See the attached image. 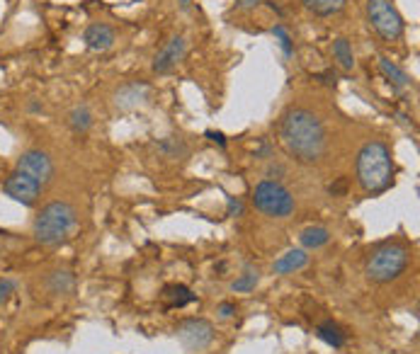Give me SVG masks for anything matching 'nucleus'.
Instances as JSON below:
<instances>
[{
	"instance_id": "f257e3e1",
	"label": "nucleus",
	"mask_w": 420,
	"mask_h": 354,
	"mask_svg": "<svg viewBox=\"0 0 420 354\" xmlns=\"http://www.w3.org/2000/svg\"><path fill=\"white\" fill-rule=\"evenodd\" d=\"M279 141L297 163L314 165L326 156V127L319 116L304 107H292L279 122Z\"/></svg>"
},
{
	"instance_id": "9d476101",
	"label": "nucleus",
	"mask_w": 420,
	"mask_h": 354,
	"mask_svg": "<svg viewBox=\"0 0 420 354\" xmlns=\"http://www.w3.org/2000/svg\"><path fill=\"white\" fill-rule=\"evenodd\" d=\"M185 54H188V41H185V37H172V39L153 56V73H158V76L170 73L177 63L183 61Z\"/></svg>"
},
{
	"instance_id": "1a4fd4ad",
	"label": "nucleus",
	"mask_w": 420,
	"mask_h": 354,
	"mask_svg": "<svg viewBox=\"0 0 420 354\" xmlns=\"http://www.w3.org/2000/svg\"><path fill=\"white\" fill-rule=\"evenodd\" d=\"M17 172H25L27 177H32L34 183H39L41 187L51 183L54 177V163L46 156L44 151H25L20 158H17Z\"/></svg>"
},
{
	"instance_id": "b1692460",
	"label": "nucleus",
	"mask_w": 420,
	"mask_h": 354,
	"mask_svg": "<svg viewBox=\"0 0 420 354\" xmlns=\"http://www.w3.org/2000/svg\"><path fill=\"white\" fill-rule=\"evenodd\" d=\"M158 151H163L168 158H177V156H185V153H188V146H185L180 138H166V141L158 143Z\"/></svg>"
},
{
	"instance_id": "f8f14e48",
	"label": "nucleus",
	"mask_w": 420,
	"mask_h": 354,
	"mask_svg": "<svg viewBox=\"0 0 420 354\" xmlns=\"http://www.w3.org/2000/svg\"><path fill=\"white\" fill-rule=\"evenodd\" d=\"M148 100V85L143 83H129V85H122L114 92V105L119 110H134V107L143 105Z\"/></svg>"
},
{
	"instance_id": "2eb2a0df",
	"label": "nucleus",
	"mask_w": 420,
	"mask_h": 354,
	"mask_svg": "<svg viewBox=\"0 0 420 354\" xmlns=\"http://www.w3.org/2000/svg\"><path fill=\"white\" fill-rule=\"evenodd\" d=\"M161 296L166 299L168 309H183V306L192 304V301L197 299V296H194L188 287H183V284H168V287L163 289Z\"/></svg>"
},
{
	"instance_id": "412c9836",
	"label": "nucleus",
	"mask_w": 420,
	"mask_h": 354,
	"mask_svg": "<svg viewBox=\"0 0 420 354\" xmlns=\"http://www.w3.org/2000/svg\"><path fill=\"white\" fill-rule=\"evenodd\" d=\"M49 289L54 293H71L73 289H76V279H73L71 272H63V269H59V272H51L49 274Z\"/></svg>"
},
{
	"instance_id": "4468645a",
	"label": "nucleus",
	"mask_w": 420,
	"mask_h": 354,
	"mask_svg": "<svg viewBox=\"0 0 420 354\" xmlns=\"http://www.w3.org/2000/svg\"><path fill=\"white\" fill-rule=\"evenodd\" d=\"M379 71L384 73V78L389 81V85L394 87L396 92H403L406 87H410V78L408 73L403 71V68H399L394 61H389L386 56H381L379 59Z\"/></svg>"
},
{
	"instance_id": "aec40b11",
	"label": "nucleus",
	"mask_w": 420,
	"mask_h": 354,
	"mask_svg": "<svg viewBox=\"0 0 420 354\" xmlns=\"http://www.w3.org/2000/svg\"><path fill=\"white\" fill-rule=\"evenodd\" d=\"M301 245L304 248H309V250H316V248H323L326 243L330 240V231L328 228H323V226H309V228H304L301 231Z\"/></svg>"
},
{
	"instance_id": "f03ea898",
	"label": "nucleus",
	"mask_w": 420,
	"mask_h": 354,
	"mask_svg": "<svg viewBox=\"0 0 420 354\" xmlns=\"http://www.w3.org/2000/svg\"><path fill=\"white\" fill-rule=\"evenodd\" d=\"M357 183L367 194H379L391 187L394 160L384 141H370L357 153Z\"/></svg>"
},
{
	"instance_id": "c756f323",
	"label": "nucleus",
	"mask_w": 420,
	"mask_h": 354,
	"mask_svg": "<svg viewBox=\"0 0 420 354\" xmlns=\"http://www.w3.org/2000/svg\"><path fill=\"white\" fill-rule=\"evenodd\" d=\"M207 136L212 138V141H217L221 148L226 146V138H223V134H221V132H207Z\"/></svg>"
},
{
	"instance_id": "7ed1b4c3",
	"label": "nucleus",
	"mask_w": 420,
	"mask_h": 354,
	"mask_svg": "<svg viewBox=\"0 0 420 354\" xmlns=\"http://www.w3.org/2000/svg\"><path fill=\"white\" fill-rule=\"evenodd\" d=\"M78 223V214L73 204L68 202H49L41 207V211L34 218V240L41 245H59L73 233Z\"/></svg>"
},
{
	"instance_id": "a878e982",
	"label": "nucleus",
	"mask_w": 420,
	"mask_h": 354,
	"mask_svg": "<svg viewBox=\"0 0 420 354\" xmlns=\"http://www.w3.org/2000/svg\"><path fill=\"white\" fill-rule=\"evenodd\" d=\"M228 216H243V202L236 197H228Z\"/></svg>"
},
{
	"instance_id": "20e7f679",
	"label": "nucleus",
	"mask_w": 420,
	"mask_h": 354,
	"mask_svg": "<svg viewBox=\"0 0 420 354\" xmlns=\"http://www.w3.org/2000/svg\"><path fill=\"white\" fill-rule=\"evenodd\" d=\"M410 262V253L403 243H386L372 253L365 264V274L374 284H389L406 272Z\"/></svg>"
},
{
	"instance_id": "bb28decb",
	"label": "nucleus",
	"mask_w": 420,
	"mask_h": 354,
	"mask_svg": "<svg viewBox=\"0 0 420 354\" xmlns=\"http://www.w3.org/2000/svg\"><path fill=\"white\" fill-rule=\"evenodd\" d=\"M217 313L221 315V318H231V315L236 313V304H228V301H223V304H219Z\"/></svg>"
},
{
	"instance_id": "ddd939ff",
	"label": "nucleus",
	"mask_w": 420,
	"mask_h": 354,
	"mask_svg": "<svg viewBox=\"0 0 420 354\" xmlns=\"http://www.w3.org/2000/svg\"><path fill=\"white\" fill-rule=\"evenodd\" d=\"M309 264V255L306 250H287L284 255H279L272 262V272L274 274H294L299 269H304Z\"/></svg>"
},
{
	"instance_id": "4be33fe9",
	"label": "nucleus",
	"mask_w": 420,
	"mask_h": 354,
	"mask_svg": "<svg viewBox=\"0 0 420 354\" xmlns=\"http://www.w3.org/2000/svg\"><path fill=\"white\" fill-rule=\"evenodd\" d=\"M258 282H260V272H258V269H253V267H248L243 274H241V277H236L231 282V291L248 293V291H253V289L258 287Z\"/></svg>"
},
{
	"instance_id": "6e6552de",
	"label": "nucleus",
	"mask_w": 420,
	"mask_h": 354,
	"mask_svg": "<svg viewBox=\"0 0 420 354\" xmlns=\"http://www.w3.org/2000/svg\"><path fill=\"white\" fill-rule=\"evenodd\" d=\"M3 192H6L10 199H15L17 204H22V207H34L37 199H39V194H41V185L34 183L32 177H27L25 172L15 170L12 175L6 177Z\"/></svg>"
},
{
	"instance_id": "0eeeda50",
	"label": "nucleus",
	"mask_w": 420,
	"mask_h": 354,
	"mask_svg": "<svg viewBox=\"0 0 420 354\" xmlns=\"http://www.w3.org/2000/svg\"><path fill=\"white\" fill-rule=\"evenodd\" d=\"M175 337L188 352H202L214 342V325L204 318H188L177 323Z\"/></svg>"
},
{
	"instance_id": "393cba45",
	"label": "nucleus",
	"mask_w": 420,
	"mask_h": 354,
	"mask_svg": "<svg viewBox=\"0 0 420 354\" xmlns=\"http://www.w3.org/2000/svg\"><path fill=\"white\" fill-rule=\"evenodd\" d=\"M12 293H15V282L12 279H0V306H6Z\"/></svg>"
},
{
	"instance_id": "39448f33",
	"label": "nucleus",
	"mask_w": 420,
	"mask_h": 354,
	"mask_svg": "<svg viewBox=\"0 0 420 354\" xmlns=\"http://www.w3.org/2000/svg\"><path fill=\"white\" fill-rule=\"evenodd\" d=\"M253 204L260 214L270 218H287L297 207L292 192L277 180H263L260 185H255Z\"/></svg>"
},
{
	"instance_id": "6ab92c4d",
	"label": "nucleus",
	"mask_w": 420,
	"mask_h": 354,
	"mask_svg": "<svg viewBox=\"0 0 420 354\" xmlns=\"http://www.w3.org/2000/svg\"><path fill=\"white\" fill-rule=\"evenodd\" d=\"M333 59L338 61V66L343 68V71H352L354 68V54H352V44H350L345 37H338V39L333 41Z\"/></svg>"
},
{
	"instance_id": "423d86ee",
	"label": "nucleus",
	"mask_w": 420,
	"mask_h": 354,
	"mask_svg": "<svg viewBox=\"0 0 420 354\" xmlns=\"http://www.w3.org/2000/svg\"><path fill=\"white\" fill-rule=\"evenodd\" d=\"M367 20L384 41H399L406 32V22L391 0H367Z\"/></svg>"
},
{
	"instance_id": "9b49d317",
	"label": "nucleus",
	"mask_w": 420,
	"mask_h": 354,
	"mask_svg": "<svg viewBox=\"0 0 420 354\" xmlns=\"http://www.w3.org/2000/svg\"><path fill=\"white\" fill-rule=\"evenodd\" d=\"M114 39H117L114 30H112L110 25H105V22H95V25H90L86 32H83V41H86V46L90 51H107V49H112Z\"/></svg>"
},
{
	"instance_id": "dca6fc26",
	"label": "nucleus",
	"mask_w": 420,
	"mask_h": 354,
	"mask_svg": "<svg viewBox=\"0 0 420 354\" xmlns=\"http://www.w3.org/2000/svg\"><path fill=\"white\" fill-rule=\"evenodd\" d=\"M301 3H304L306 10L319 17L338 15V12H343L345 6H348V0H301Z\"/></svg>"
},
{
	"instance_id": "c85d7f7f",
	"label": "nucleus",
	"mask_w": 420,
	"mask_h": 354,
	"mask_svg": "<svg viewBox=\"0 0 420 354\" xmlns=\"http://www.w3.org/2000/svg\"><path fill=\"white\" fill-rule=\"evenodd\" d=\"M319 78H323V81H321V83H326V85H335V81H338L335 71H326V73H321Z\"/></svg>"
},
{
	"instance_id": "f3484780",
	"label": "nucleus",
	"mask_w": 420,
	"mask_h": 354,
	"mask_svg": "<svg viewBox=\"0 0 420 354\" xmlns=\"http://www.w3.org/2000/svg\"><path fill=\"white\" fill-rule=\"evenodd\" d=\"M316 335H319V340H323V342L330 344L333 349L345 347V342H348V335H345L343 328H340V325H335L333 320H328V323H321L319 328H316Z\"/></svg>"
},
{
	"instance_id": "cd10ccee",
	"label": "nucleus",
	"mask_w": 420,
	"mask_h": 354,
	"mask_svg": "<svg viewBox=\"0 0 420 354\" xmlns=\"http://www.w3.org/2000/svg\"><path fill=\"white\" fill-rule=\"evenodd\" d=\"M345 187H348V183H345V180H338V183H335V185H330L328 192L333 194V197H338V194H343V192H345Z\"/></svg>"
},
{
	"instance_id": "2f4dec72",
	"label": "nucleus",
	"mask_w": 420,
	"mask_h": 354,
	"mask_svg": "<svg viewBox=\"0 0 420 354\" xmlns=\"http://www.w3.org/2000/svg\"><path fill=\"white\" fill-rule=\"evenodd\" d=\"M180 6H183V8H188V6H190V0H180Z\"/></svg>"
},
{
	"instance_id": "5701e85b",
	"label": "nucleus",
	"mask_w": 420,
	"mask_h": 354,
	"mask_svg": "<svg viewBox=\"0 0 420 354\" xmlns=\"http://www.w3.org/2000/svg\"><path fill=\"white\" fill-rule=\"evenodd\" d=\"M272 37L277 39V44H279V49H282V54L287 56H294V44H292V37H289V32H287V27L284 25H274L272 27Z\"/></svg>"
},
{
	"instance_id": "a211bd4d",
	"label": "nucleus",
	"mask_w": 420,
	"mask_h": 354,
	"mask_svg": "<svg viewBox=\"0 0 420 354\" xmlns=\"http://www.w3.org/2000/svg\"><path fill=\"white\" fill-rule=\"evenodd\" d=\"M68 127H71V132H76V134L90 132V127H92V112H90V107H88V105L73 107V110L68 112Z\"/></svg>"
},
{
	"instance_id": "7c9ffc66",
	"label": "nucleus",
	"mask_w": 420,
	"mask_h": 354,
	"mask_svg": "<svg viewBox=\"0 0 420 354\" xmlns=\"http://www.w3.org/2000/svg\"><path fill=\"white\" fill-rule=\"evenodd\" d=\"M258 3H263V0H238V8H241V10H248V8H255Z\"/></svg>"
}]
</instances>
